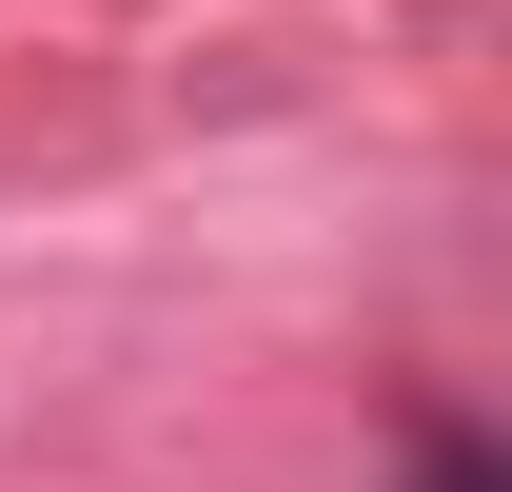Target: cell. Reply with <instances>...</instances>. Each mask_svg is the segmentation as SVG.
<instances>
[{"label": "cell", "instance_id": "obj_1", "mask_svg": "<svg viewBox=\"0 0 512 492\" xmlns=\"http://www.w3.org/2000/svg\"><path fill=\"white\" fill-rule=\"evenodd\" d=\"M414 492H512V473H493V433H473V414H414Z\"/></svg>", "mask_w": 512, "mask_h": 492}]
</instances>
